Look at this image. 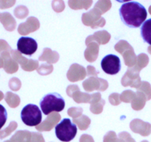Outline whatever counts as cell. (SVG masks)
Segmentation results:
<instances>
[{
    "label": "cell",
    "mask_w": 151,
    "mask_h": 142,
    "mask_svg": "<svg viewBox=\"0 0 151 142\" xmlns=\"http://www.w3.org/2000/svg\"><path fill=\"white\" fill-rule=\"evenodd\" d=\"M141 37L144 42L151 45V19H149L141 26Z\"/></svg>",
    "instance_id": "52a82bcc"
},
{
    "label": "cell",
    "mask_w": 151,
    "mask_h": 142,
    "mask_svg": "<svg viewBox=\"0 0 151 142\" xmlns=\"http://www.w3.org/2000/svg\"><path fill=\"white\" fill-rule=\"evenodd\" d=\"M77 126L72 123L70 118H64L55 127V133L59 141L69 142L77 134Z\"/></svg>",
    "instance_id": "3957f363"
},
{
    "label": "cell",
    "mask_w": 151,
    "mask_h": 142,
    "mask_svg": "<svg viewBox=\"0 0 151 142\" xmlns=\"http://www.w3.org/2000/svg\"><path fill=\"white\" fill-rule=\"evenodd\" d=\"M42 111L45 115L52 112H62L65 107V101L58 93L46 94L40 101Z\"/></svg>",
    "instance_id": "7a4b0ae2"
},
{
    "label": "cell",
    "mask_w": 151,
    "mask_h": 142,
    "mask_svg": "<svg viewBox=\"0 0 151 142\" xmlns=\"http://www.w3.org/2000/svg\"><path fill=\"white\" fill-rule=\"evenodd\" d=\"M101 69L109 75H116L121 70V60L116 55L108 54L104 56L101 62Z\"/></svg>",
    "instance_id": "5b68a950"
},
{
    "label": "cell",
    "mask_w": 151,
    "mask_h": 142,
    "mask_svg": "<svg viewBox=\"0 0 151 142\" xmlns=\"http://www.w3.org/2000/svg\"><path fill=\"white\" fill-rule=\"evenodd\" d=\"M122 22L130 28H137L142 25L147 16V10L138 2H125L119 9Z\"/></svg>",
    "instance_id": "6da1fadb"
},
{
    "label": "cell",
    "mask_w": 151,
    "mask_h": 142,
    "mask_svg": "<svg viewBox=\"0 0 151 142\" xmlns=\"http://www.w3.org/2000/svg\"><path fill=\"white\" fill-rule=\"evenodd\" d=\"M21 119L25 125L35 127L42 122V114L40 108L36 104H28L21 111Z\"/></svg>",
    "instance_id": "277c9868"
},
{
    "label": "cell",
    "mask_w": 151,
    "mask_h": 142,
    "mask_svg": "<svg viewBox=\"0 0 151 142\" xmlns=\"http://www.w3.org/2000/svg\"><path fill=\"white\" fill-rule=\"evenodd\" d=\"M8 119V112L3 105L0 104V130L6 123Z\"/></svg>",
    "instance_id": "ba28073f"
},
{
    "label": "cell",
    "mask_w": 151,
    "mask_h": 142,
    "mask_svg": "<svg viewBox=\"0 0 151 142\" xmlns=\"http://www.w3.org/2000/svg\"><path fill=\"white\" fill-rule=\"evenodd\" d=\"M38 48V44L36 40L27 37H22L17 42V50L20 53L27 56H32L36 53Z\"/></svg>",
    "instance_id": "8992f818"
}]
</instances>
